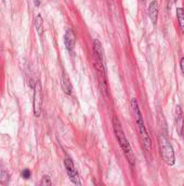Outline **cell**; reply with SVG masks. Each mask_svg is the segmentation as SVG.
I'll use <instances>...</instances> for the list:
<instances>
[{
	"label": "cell",
	"mask_w": 184,
	"mask_h": 186,
	"mask_svg": "<svg viewBox=\"0 0 184 186\" xmlns=\"http://www.w3.org/2000/svg\"><path fill=\"white\" fill-rule=\"evenodd\" d=\"M131 109H132V113H133L134 120H136V126H138V131H139V135H140L141 142H142L143 146L146 150H151L152 148V140L150 138V135L146 131V127L144 124V119L142 116L141 110L139 108L138 101H136V98H132L131 99Z\"/></svg>",
	"instance_id": "6da1fadb"
},
{
	"label": "cell",
	"mask_w": 184,
	"mask_h": 186,
	"mask_svg": "<svg viewBox=\"0 0 184 186\" xmlns=\"http://www.w3.org/2000/svg\"><path fill=\"white\" fill-rule=\"evenodd\" d=\"M113 127H114V132H115V135H116V137H117L118 142H119V145H120V147H122L126 158H127V160L129 161L130 165H131V167H134V164H136V156H134L133 151H132V148H131V146H130L129 142H128L127 137L125 136L122 124H120V121L118 120L117 116H114V119H113Z\"/></svg>",
	"instance_id": "7a4b0ae2"
},
{
	"label": "cell",
	"mask_w": 184,
	"mask_h": 186,
	"mask_svg": "<svg viewBox=\"0 0 184 186\" xmlns=\"http://www.w3.org/2000/svg\"><path fill=\"white\" fill-rule=\"evenodd\" d=\"M159 147H160V154L163 160L167 163L168 165H173L176 162V157H174V151L172 146L169 144L167 140L163 136H159Z\"/></svg>",
	"instance_id": "3957f363"
},
{
	"label": "cell",
	"mask_w": 184,
	"mask_h": 186,
	"mask_svg": "<svg viewBox=\"0 0 184 186\" xmlns=\"http://www.w3.org/2000/svg\"><path fill=\"white\" fill-rule=\"evenodd\" d=\"M42 107V95H41V84L36 82L34 87V114L35 116H40Z\"/></svg>",
	"instance_id": "277c9868"
},
{
	"label": "cell",
	"mask_w": 184,
	"mask_h": 186,
	"mask_svg": "<svg viewBox=\"0 0 184 186\" xmlns=\"http://www.w3.org/2000/svg\"><path fill=\"white\" fill-rule=\"evenodd\" d=\"M65 168H66V172L67 175H68L69 180L71 181V183H74L75 185H80L81 182L79 180V175H78V172L75 168V164H74L73 160L71 158H65Z\"/></svg>",
	"instance_id": "5b68a950"
},
{
	"label": "cell",
	"mask_w": 184,
	"mask_h": 186,
	"mask_svg": "<svg viewBox=\"0 0 184 186\" xmlns=\"http://www.w3.org/2000/svg\"><path fill=\"white\" fill-rule=\"evenodd\" d=\"M75 42H76V37L74 32L71 30H67L64 35V44L66 46L67 50L71 52L74 47H75Z\"/></svg>",
	"instance_id": "8992f818"
},
{
	"label": "cell",
	"mask_w": 184,
	"mask_h": 186,
	"mask_svg": "<svg viewBox=\"0 0 184 186\" xmlns=\"http://www.w3.org/2000/svg\"><path fill=\"white\" fill-rule=\"evenodd\" d=\"M93 55L94 59H98L100 61L104 62V52H103V48L101 42L99 39L93 40Z\"/></svg>",
	"instance_id": "52a82bcc"
},
{
	"label": "cell",
	"mask_w": 184,
	"mask_h": 186,
	"mask_svg": "<svg viewBox=\"0 0 184 186\" xmlns=\"http://www.w3.org/2000/svg\"><path fill=\"white\" fill-rule=\"evenodd\" d=\"M158 1H152L151 4H150L149 7V15L150 17H151L152 22H153L154 24H156L157 22V17H158Z\"/></svg>",
	"instance_id": "ba28073f"
},
{
	"label": "cell",
	"mask_w": 184,
	"mask_h": 186,
	"mask_svg": "<svg viewBox=\"0 0 184 186\" xmlns=\"http://www.w3.org/2000/svg\"><path fill=\"white\" fill-rule=\"evenodd\" d=\"M62 87H63V89H64L65 93L71 95V91H73V87H71V82H69L68 76L65 74V73L62 75Z\"/></svg>",
	"instance_id": "9c48e42d"
},
{
	"label": "cell",
	"mask_w": 184,
	"mask_h": 186,
	"mask_svg": "<svg viewBox=\"0 0 184 186\" xmlns=\"http://www.w3.org/2000/svg\"><path fill=\"white\" fill-rule=\"evenodd\" d=\"M35 27L38 35L42 36L44 35V20H42V17L40 14H38L35 19Z\"/></svg>",
	"instance_id": "30bf717a"
},
{
	"label": "cell",
	"mask_w": 184,
	"mask_h": 186,
	"mask_svg": "<svg viewBox=\"0 0 184 186\" xmlns=\"http://www.w3.org/2000/svg\"><path fill=\"white\" fill-rule=\"evenodd\" d=\"M177 17H178L179 25H180L181 31H182V33L184 34V9L182 8L177 9Z\"/></svg>",
	"instance_id": "8fae6325"
},
{
	"label": "cell",
	"mask_w": 184,
	"mask_h": 186,
	"mask_svg": "<svg viewBox=\"0 0 184 186\" xmlns=\"http://www.w3.org/2000/svg\"><path fill=\"white\" fill-rule=\"evenodd\" d=\"M40 184L44 185V186H49V185L52 184V183H51V180H50L49 176H44V179H42V181H41Z\"/></svg>",
	"instance_id": "7c38bea8"
},
{
	"label": "cell",
	"mask_w": 184,
	"mask_h": 186,
	"mask_svg": "<svg viewBox=\"0 0 184 186\" xmlns=\"http://www.w3.org/2000/svg\"><path fill=\"white\" fill-rule=\"evenodd\" d=\"M22 178L23 179H25V180H27V179H30V171L28 169H25V170H23V172H22Z\"/></svg>",
	"instance_id": "4fadbf2b"
},
{
	"label": "cell",
	"mask_w": 184,
	"mask_h": 186,
	"mask_svg": "<svg viewBox=\"0 0 184 186\" xmlns=\"http://www.w3.org/2000/svg\"><path fill=\"white\" fill-rule=\"evenodd\" d=\"M0 178H1L2 180H4V179H6V180H8L9 175H8V173H7L6 171H1V172H0Z\"/></svg>",
	"instance_id": "5bb4252c"
},
{
	"label": "cell",
	"mask_w": 184,
	"mask_h": 186,
	"mask_svg": "<svg viewBox=\"0 0 184 186\" xmlns=\"http://www.w3.org/2000/svg\"><path fill=\"white\" fill-rule=\"evenodd\" d=\"M181 71H182V73L184 74V58H182V59H181Z\"/></svg>",
	"instance_id": "9a60e30c"
},
{
	"label": "cell",
	"mask_w": 184,
	"mask_h": 186,
	"mask_svg": "<svg viewBox=\"0 0 184 186\" xmlns=\"http://www.w3.org/2000/svg\"><path fill=\"white\" fill-rule=\"evenodd\" d=\"M35 3H36V6H39V1H38V0H35Z\"/></svg>",
	"instance_id": "2e32d148"
}]
</instances>
